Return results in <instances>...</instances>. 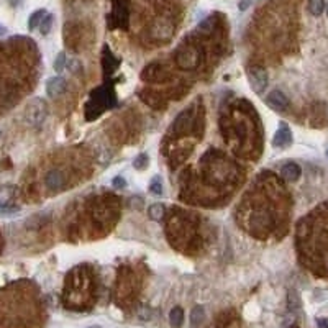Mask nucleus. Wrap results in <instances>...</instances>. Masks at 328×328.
I'll return each instance as SVG.
<instances>
[{"instance_id":"nucleus-31","label":"nucleus","mask_w":328,"mask_h":328,"mask_svg":"<svg viewBox=\"0 0 328 328\" xmlns=\"http://www.w3.org/2000/svg\"><path fill=\"white\" fill-rule=\"evenodd\" d=\"M89 328H100L99 325H92V327H89Z\"/></svg>"},{"instance_id":"nucleus-24","label":"nucleus","mask_w":328,"mask_h":328,"mask_svg":"<svg viewBox=\"0 0 328 328\" xmlns=\"http://www.w3.org/2000/svg\"><path fill=\"white\" fill-rule=\"evenodd\" d=\"M150 192L151 194H156V195H161L163 194V182H161V177L160 176H155L150 184Z\"/></svg>"},{"instance_id":"nucleus-9","label":"nucleus","mask_w":328,"mask_h":328,"mask_svg":"<svg viewBox=\"0 0 328 328\" xmlns=\"http://www.w3.org/2000/svg\"><path fill=\"white\" fill-rule=\"evenodd\" d=\"M127 28L128 26V2L127 0H115L114 10L110 15V28Z\"/></svg>"},{"instance_id":"nucleus-28","label":"nucleus","mask_w":328,"mask_h":328,"mask_svg":"<svg viewBox=\"0 0 328 328\" xmlns=\"http://www.w3.org/2000/svg\"><path fill=\"white\" fill-rule=\"evenodd\" d=\"M254 2H258V0H241V2H240V10H246Z\"/></svg>"},{"instance_id":"nucleus-21","label":"nucleus","mask_w":328,"mask_h":328,"mask_svg":"<svg viewBox=\"0 0 328 328\" xmlns=\"http://www.w3.org/2000/svg\"><path fill=\"white\" fill-rule=\"evenodd\" d=\"M325 10V0H309V12L319 16Z\"/></svg>"},{"instance_id":"nucleus-23","label":"nucleus","mask_w":328,"mask_h":328,"mask_svg":"<svg viewBox=\"0 0 328 328\" xmlns=\"http://www.w3.org/2000/svg\"><path fill=\"white\" fill-rule=\"evenodd\" d=\"M51 26H53V15H44V18L41 20V23H39V31H41V35H48L51 31Z\"/></svg>"},{"instance_id":"nucleus-11","label":"nucleus","mask_w":328,"mask_h":328,"mask_svg":"<svg viewBox=\"0 0 328 328\" xmlns=\"http://www.w3.org/2000/svg\"><path fill=\"white\" fill-rule=\"evenodd\" d=\"M266 105L271 107L276 112H286L289 110V99L286 97V94H282L281 90H271L266 97Z\"/></svg>"},{"instance_id":"nucleus-16","label":"nucleus","mask_w":328,"mask_h":328,"mask_svg":"<svg viewBox=\"0 0 328 328\" xmlns=\"http://www.w3.org/2000/svg\"><path fill=\"white\" fill-rule=\"evenodd\" d=\"M15 194H16L15 185L5 184V185H2V187H0V210L7 207L8 203H12Z\"/></svg>"},{"instance_id":"nucleus-5","label":"nucleus","mask_w":328,"mask_h":328,"mask_svg":"<svg viewBox=\"0 0 328 328\" xmlns=\"http://www.w3.org/2000/svg\"><path fill=\"white\" fill-rule=\"evenodd\" d=\"M197 120V114L194 107H187L185 110H182L180 114L176 117V120L172 122V132L177 135V137H182V135H189L192 133Z\"/></svg>"},{"instance_id":"nucleus-25","label":"nucleus","mask_w":328,"mask_h":328,"mask_svg":"<svg viewBox=\"0 0 328 328\" xmlns=\"http://www.w3.org/2000/svg\"><path fill=\"white\" fill-rule=\"evenodd\" d=\"M64 67H66V54L61 51V53L56 56V61H54V71L58 72V74H63V71H64Z\"/></svg>"},{"instance_id":"nucleus-17","label":"nucleus","mask_w":328,"mask_h":328,"mask_svg":"<svg viewBox=\"0 0 328 328\" xmlns=\"http://www.w3.org/2000/svg\"><path fill=\"white\" fill-rule=\"evenodd\" d=\"M203 319H205V312H203V307L200 305H195L190 312V325L192 328H199L203 324Z\"/></svg>"},{"instance_id":"nucleus-33","label":"nucleus","mask_w":328,"mask_h":328,"mask_svg":"<svg viewBox=\"0 0 328 328\" xmlns=\"http://www.w3.org/2000/svg\"><path fill=\"white\" fill-rule=\"evenodd\" d=\"M327 156H328V151H327Z\"/></svg>"},{"instance_id":"nucleus-7","label":"nucleus","mask_w":328,"mask_h":328,"mask_svg":"<svg viewBox=\"0 0 328 328\" xmlns=\"http://www.w3.org/2000/svg\"><path fill=\"white\" fill-rule=\"evenodd\" d=\"M172 33H174V23L169 18H166V16L156 18L150 28V35L156 41H167L172 36Z\"/></svg>"},{"instance_id":"nucleus-1","label":"nucleus","mask_w":328,"mask_h":328,"mask_svg":"<svg viewBox=\"0 0 328 328\" xmlns=\"http://www.w3.org/2000/svg\"><path fill=\"white\" fill-rule=\"evenodd\" d=\"M94 304V286L87 271L72 269L66 279L64 305L72 310H87Z\"/></svg>"},{"instance_id":"nucleus-3","label":"nucleus","mask_w":328,"mask_h":328,"mask_svg":"<svg viewBox=\"0 0 328 328\" xmlns=\"http://www.w3.org/2000/svg\"><path fill=\"white\" fill-rule=\"evenodd\" d=\"M114 104H115V95L110 89L107 87L95 89L92 95H90V102L86 105V118L89 122H92L94 118H97L102 112Z\"/></svg>"},{"instance_id":"nucleus-15","label":"nucleus","mask_w":328,"mask_h":328,"mask_svg":"<svg viewBox=\"0 0 328 328\" xmlns=\"http://www.w3.org/2000/svg\"><path fill=\"white\" fill-rule=\"evenodd\" d=\"M301 166L299 164H296V163H287V164H284L282 166V169H281V176H282V179H286V180H289V182H294V180H297L299 177H301Z\"/></svg>"},{"instance_id":"nucleus-4","label":"nucleus","mask_w":328,"mask_h":328,"mask_svg":"<svg viewBox=\"0 0 328 328\" xmlns=\"http://www.w3.org/2000/svg\"><path fill=\"white\" fill-rule=\"evenodd\" d=\"M231 172H233V166L225 161V158H217V160H210L207 163L205 174L208 180H213L215 184H223L231 179Z\"/></svg>"},{"instance_id":"nucleus-8","label":"nucleus","mask_w":328,"mask_h":328,"mask_svg":"<svg viewBox=\"0 0 328 328\" xmlns=\"http://www.w3.org/2000/svg\"><path fill=\"white\" fill-rule=\"evenodd\" d=\"M141 79L151 84H161V82H166L169 76H167V69L161 63H151L145 67L143 72H141Z\"/></svg>"},{"instance_id":"nucleus-26","label":"nucleus","mask_w":328,"mask_h":328,"mask_svg":"<svg viewBox=\"0 0 328 328\" xmlns=\"http://www.w3.org/2000/svg\"><path fill=\"white\" fill-rule=\"evenodd\" d=\"M148 164H150V160H148V156L145 155H140L137 160L133 161V166H135V169H138V171H143V169H146L148 167Z\"/></svg>"},{"instance_id":"nucleus-14","label":"nucleus","mask_w":328,"mask_h":328,"mask_svg":"<svg viewBox=\"0 0 328 328\" xmlns=\"http://www.w3.org/2000/svg\"><path fill=\"white\" fill-rule=\"evenodd\" d=\"M292 143V132L286 123H281L279 130L274 133L273 138V146L274 148H287Z\"/></svg>"},{"instance_id":"nucleus-32","label":"nucleus","mask_w":328,"mask_h":328,"mask_svg":"<svg viewBox=\"0 0 328 328\" xmlns=\"http://www.w3.org/2000/svg\"><path fill=\"white\" fill-rule=\"evenodd\" d=\"M327 13H328V7H327Z\"/></svg>"},{"instance_id":"nucleus-29","label":"nucleus","mask_w":328,"mask_h":328,"mask_svg":"<svg viewBox=\"0 0 328 328\" xmlns=\"http://www.w3.org/2000/svg\"><path fill=\"white\" fill-rule=\"evenodd\" d=\"M317 325L319 328H328V319H317Z\"/></svg>"},{"instance_id":"nucleus-18","label":"nucleus","mask_w":328,"mask_h":328,"mask_svg":"<svg viewBox=\"0 0 328 328\" xmlns=\"http://www.w3.org/2000/svg\"><path fill=\"white\" fill-rule=\"evenodd\" d=\"M184 322V310L180 307H174L169 314V324H171L172 328H180Z\"/></svg>"},{"instance_id":"nucleus-22","label":"nucleus","mask_w":328,"mask_h":328,"mask_svg":"<svg viewBox=\"0 0 328 328\" xmlns=\"http://www.w3.org/2000/svg\"><path fill=\"white\" fill-rule=\"evenodd\" d=\"M141 97L145 99L146 104L151 105V107H155V109H163V107H164V102H158V100H161V99L158 97L156 94H153V95L150 94V95H148L146 92H141Z\"/></svg>"},{"instance_id":"nucleus-20","label":"nucleus","mask_w":328,"mask_h":328,"mask_svg":"<svg viewBox=\"0 0 328 328\" xmlns=\"http://www.w3.org/2000/svg\"><path fill=\"white\" fill-rule=\"evenodd\" d=\"M44 15H46L44 10H36V12H33L30 15V20H28V28H30V31H33L36 26H39L41 20L44 18Z\"/></svg>"},{"instance_id":"nucleus-27","label":"nucleus","mask_w":328,"mask_h":328,"mask_svg":"<svg viewBox=\"0 0 328 328\" xmlns=\"http://www.w3.org/2000/svg\"><path fill=\"white\" fill-rule=\"evenodd\" d=\"M112 185H114L115 189H123L127 185V182H125V179L118 176V177H114V180H112Z\"/></svg>"},{"instance_id":"nucleus-10","label":"nucleus","mask_w":328,"mask_h":328,"mask_svg":"<svg viewBox=\"0 0 328 328\" xmlns=\"http://www.w3.org/2000/svg\"><path fill=\"white\" fill-rule=\"evenodd\" d=\"M248 81H250V86L254 92L261 94L268 87V72L261 66H251L248 69Z\"/></svg>"},{"instance_id":"nucleus-12","label":"nucleus","mask_w":328,"mask_h":328,"mask_svg":"<svg viewBox=\"0 0 328 328\" xmlns=\"http://www.w3.org/2000/svg\"><path fill=\"white\" fill-rule=\"evenodd\" d=\"M44 184H46L48 190H51V192L64 189V185H66L64 172L59 171V169H51V171L46 174V177H44Z\"/></svg>"},{"instance_id":"nucleus-2","label":"nucleus","mask_w":328,"mask_h":328,"mask_svg":"<svg viewBox=\"0 0 328 328\" xmlns=\"http://www.w3.org/2000/svg\"><path fill=\"white\" fill-rule=\"evenodd\" d=\"M203 58V51L194 43H184L179 46L176 54H174V61L180 71H194L199 67Z\"/></svg>"},{"instance_id":"nucleus-30","label":"nucleus","mask_w":328,"mask_h":328,"mask_svg":"<svg viewBox=\"0 0 328 328\" xmlns=\"http://www.w3.org/2000/svg\"><path fill=\"white\" fill-rule=\"evenodd\" d=\"M5 33H7V30H5V26L0 25V35H5Z\"/></svg>"},{"instance_id":"nucleus-13","label":"nucleus","mask_w":328,"mask_h":328,"mask_svg":"<svg viewBox=\"0 0 328 328\" xmlns=\"http://www.w3.org/2000/svg\"><path fill=\"white\" fill-rule=\"evenodd\" d=\"M66 79L61 76L51 77L46 82V94L49 99H58L59 95H63L66 92Z\"/></svg>"},{"instance_id":"nucleus-19","label":"nucleus","mask_w":328,"mask_h":328,"mask_svg":"<svg viewBox=\"0 0 328 328\" xmlns=\"http://www.w3.org/2000/svg\"><path fill=\"white\" fill-rule=\"evenodd\" d=\"M148 215H150L151 220L160 222V220L164 218V215H166V208H164L163 203H153V205L148 208Z\"/></svg>"},{"instance_id":"nucleus-6","label":"nucleus","mask_w":328,"mask_h":328,"mask_svg":"<svg viewBox=\"0 0 328 328\" xmlns=\"http://www.w3.org/2000/svg\"><path fill=\"white\" fill-rule=\"evenodd\" d=\"M48 115V105L41 99H33L25 109V118L26 122L33 127H39L44 122Z\"/></svg>"}]
</instances>
